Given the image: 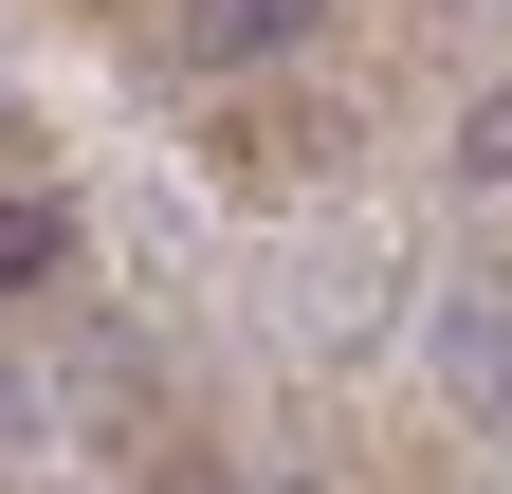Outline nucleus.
<instances>
[{"instance_id": "nucleus-5", "label": "nucleus", "mask_w": 512, "mask_h": 494, "mask_svg": "<svg viewBox=\"0 0 512 494\" xmlns=\"http://www.w3.org/2000/svg\"><path fill=\"white\" fill-rule=\"evenodd\" d=\"M0 147H19V129H0Z\"/></svg>"}, {"instance_id": "nucleus-4", "label": "nucleus", "mask_w": 512, "mask_h": 494, "mask_svg": "<svg viewBox=\"0 0 512 494\" xmlns=\"http://www.w3.org/2000/svg\"><path fill=\"white\" fill-rule=\"evenodd\" d=\"M458 183H512V74H494V92L458 110Z\"/></svg>"}, {"instance_id": "nucleus-2", "label": "nucleus", "mask_w": 512, "mask_h": 494, "mask_svg": "<svg viewBox=\"0 0 512 494\" xmlns=\"http://www.w3.org/2000/svg\"><path fill=\"white\" fill-rule=\"evenodd\" d=\"M37 275H74V202H55V183L0 202V293H37Z\"/></svg>"}, {"instance_id": "nucleus-3", "label": "nucleus", "mask_w": 512, "mask_h": 494, "mask_svg": "<svg viewBox=\"0 0 512 494\" xmlns=\"http://www.w3.org/2000/svg\"><path fill=\"white\" fill-rule=\"evenodd\" d=\"M439 366H458V403H512V312H494V293L439 312Z\"/></svg>"}, {"instance_id": "nucleus-1", "label": "nucleus", "mask_w": 512, "mask_h": 494, "mask_svg": "<svg viewBox=\"0 0 512 494\" xmlns=\"http://www.w3.org/2000/svg\"><path fill=\"white\" fill-rule=\"evenodd\" d=\"M311 19H330V0H202V37H183V55H202V74H256V55H293Z\"/></svg>"}]
</instances>
